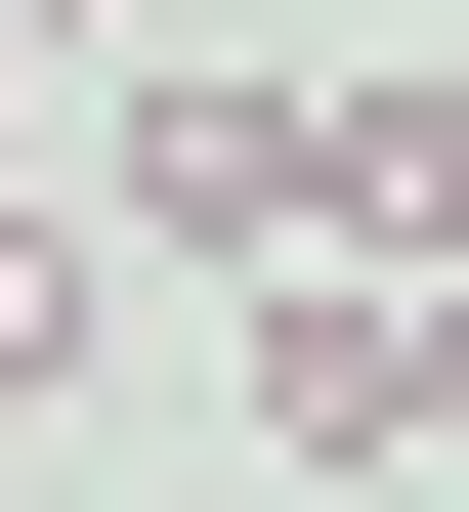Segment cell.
<instances>
[{
	"label": "cell",
	"instance_id": "1",
	"mask_svg": "<svg viewBox=\"0 0 469 512\" xmlns=\"http://www.w3.org/2000/svg\"><path fill=\"white\" fill-rule=\"evenodd\" d=\"M128 256H214V299H299V256H469V86H384V43H299V86H128Z\"/></svg>",
	"mask_w": 469,
	"mask_h": 512
},
{
	"label": "cell",
	"instance_id": "2",
	"mask_svg": "<svg viewBox=\"0 0 469 512\" xmlns=\"http://www.w3.org/2000/svg\"><path fill=\"white\" fill-rule=\"evenodd\" d=\"M86 342H128V256H86V214H0V427H43Z\"/></svg>",
	"mask_w": 469,
	"mask_h": 512
},
{
	"label": "cell",
	"instance_id": "3",
	"mask_svg": "<svg viewBox=\"0 0 469 512\" xmlns=\"http://www.w3.org/2000/svg\"><path fill=\"white\" fill-rule=\"evenodd\" d=\"M0 171H43V0H0Z\"/></svg>",
	"mask_w": 469,
	"mask_h": 512
},
{
	"label": "cell",
	"instance_id": "4",
	"mask_svg": "<svg viewBox=\"0 0 469 512\" xmlns=\"http://www.w3.org/2000/svg\"><path fill=\"white\" fill-rule=\"evenodd\" d=\"M43 43H86V0H43Z\"/></svg>",
	"mask_w": 469,
	"mask_h": 512
}]
</instances>
